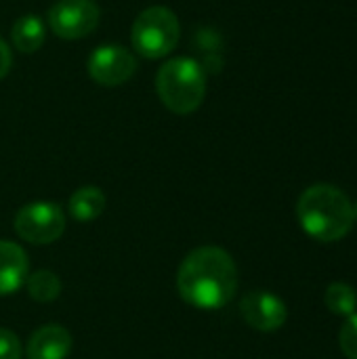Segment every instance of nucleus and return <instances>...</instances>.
Listing matches in <instances>:
<instances>
[{
	"instance_id": "1",
	"label": "nucleus",
	"mask_w": 357,
	"mask_h": 359,
	"mask_svg": "<svg viewBox=\"0 0 357 359\" xmlns=\"http://www.w3.org/2000/svg\"><path fill=\"white\" fill-rule=\"evenodd\" d=\"M181 299L204 311H215L231 303L238 290V267L231 255L219 246L191 250L177 273Z\"/></svg>"
},
{
	"instance_id": "2",
	"label": "nucleus",
	"mask_w": 357,
	"mask_h": 359,
	"mask_svg": "<svg viewBox=\"0 0 357 359\" xmlns=\"http://www.w3.org/2000/svg\"><path fill=\"white\" fill-rule=\"evenodd\" d=\"M297 217L307 236L318 242H339L353 227V204L335 185L307 187L297 204Z\"/></svg>"
},
{
	"instance_id": "3",
	"label": "nucleus",
	"mask_w": 357,
	"mask_h": 359,
	"mask_svg": "<svg viewBox=\"0 0 357 359\" xmlns=\"http://www.w3.org/2000/svg\"><path fill=\"white\" fill-rule=\"evenodd\" d=\"M156 90L168 111L194 114L206 97V72L194 57H173L160 65Z\"/></svg>"
},
{
	"instance_id": "4",
	"label": "nucleus",
	"mask_w": 357,
	"mask_h": 359,
	"mask_svg": "<svg viewBox=\"0 0 357 359\" xmlns=\"http://www.w3.org/2000/svg\"><path fill=\"white\" fill-rule=\"evenodd\" d=\"M181 38V25L173 8L168 6H147L137 15L130 29V44L137 55L145 59L168 57Z\"/></svg>"
},
{
	"instance_id": "5",
	"label": "nucleus",
	"mask_w": 357,
	"mask_h": 359,
	"mask_svg": "<svg viewBox=\"0 0 357 359\" xmlns=\"http://www.w3.org/2000/svg\"><path fill=\"white\" fill-rule=\"evenodd\" d=\"M15 231L29 244H53L65 231V212L55 202H32L15 215Z\"/></svg>"
},
{
	"instance_id": "6",
	"label": "nucleus",
	"mask_w": 357,
	"mask_h": 359,
	"mask_svg": "<svg viewBox=\"0 0 357 359\" xmlns=\"http://www.w3.org/2000/svg\"><path fill=\"white\" fill-rule=\"evenodd\" d=\"M101 19L95 0H57L48 8V25L63 40H80L90 36Z\"/></svg>"
},
{
	"instance_id": "7",
	"label": "nucleus",
	"mask_w": 357,
	"mask_h": 359,
	"mask_svg": "<svg viewBox=\"0 0 357 359\" xmlns=\"http://www.w3.org/2000/svg\"><path fill=\"white\" fill-rule=\"evenodd\" d=\"M88 76L101 86H120L128 82L137 72L135 55L120 44L97 46L86 61Z\"/></svg>"
},
{
	"instance_id": "8",
	"label": "nucleus",
	"mask_w": 357,
	"mask_h": 359,
	"mask_svg": "<svg viewBox=\"0 0 357 359\" xmlns=\"http://www.w3.org/2000/svg\"><path fill=\"white\" fill-rule=\"evenodd\" d=\"M240 313L244 322L259 332H274L286 324L288 309L280 297L269 290H252L242 297Z\"/></svg>"
},
{
	"instance_id": "9",
	"label": "nucleus",
	"mask_w": 357,
	"mask_h": 359,
	"mask_svg": "<svg viewBox=\"0 0 357 359\" xmlns=\"http://www.w3.org/2000/svg\"><path fill=\"white\" fill-rule=\"evenodd\" d=\"M72 334L59 324L38 328L27 341V359H65L72 353Z\"/></svg>"
},
{
	"instance_id": "10",
	"label": "nucleus",
	"mask_w": 357,
	"mask_h": 359,
	"mask_svg": "<svg viewBox=\"0 0 357 359\" xmlns=\"http://www.w3.org/2000/svg\"><path fill=\"white\" fill-rule=\"evenodd\" d=\"M29 276V261L25 250L11 242L0 240V297L17 292Z\"/></svg>"
},
{
	"instance_id": "11",
	"label": "nucleus",
	"mask_w": 357,
	"mask_h": 359,
	"mask_svg": "<svg viewBox=\"0 0 357 359\" xmlns=\"http://www.w3.org/2000/svg\"><path fill=\"white\" fill-rule=\"evenodd\" d=\"M11 38H13V46L19 53H36L38 48H42L46 40V25L40 17L27 13L13 23Z\"/></svg>"
},
{
	"instance_id": "12",
	"label": "nucleus",
	"mask_w": 357,
	"mask_h": 359,
	"mask_svg": "<svg viewBox=\"0 0 357 359\" xmlns=\"http://www.w3.org/2000/svg\"><path fill=\"white\" fill-rule=\"evenodd\" d=\"M67 208L76 221H95L105 210V194L95 185H84L69 196Z\"/></svg>"
},
{
	"instance_id": "13",
	"label": "nucleus",
	"mask_w": 357,
	"mask_h": 359,
	"mask_svg": "<svg viewBox=\"0 0 357 359\" xmlns=\"http://www.w3.org/2000/svg\"><path fill=\"white\" fill-rule=\"evenodd\" d=\"M324 303H326V307H328L330 313L349 318V316L356 313L357 309L356 288L349 286V284H343V282H335V284H330L326 288Z\"/></svg>"
},
{
	"instance_id": "14",
	"label": "nucleus",
	"mask_w": 357,
	"mask_h": 359,
	"mask_svg": "<svg viewBox=\"0 0 357 359\" xmlns=\"http://www.w3.org/2000/svg\"><path fill=\"white\" fill-rule=\"evenodd\" d=\"M25 288L29 297L38 303H50L61 294V280L46 269H40L36 273H29L25 280Z\"/></svg>"
},
{
	"instance_id": "15",
	"label": "nucleus",
	"mask_w": 357,
	"mask_h": 359,
	"mask_svg": "<svg viewBox=\"0 0 357 359\" xmlns=\"http://www.w3.org/2000/svg\"><path fill=\"white\" fill-rule=\"evenodd\" d=\"M341 351L347 359H357V313L349 316L339 334Z\"/></svg>"
},
{
	"instance_id": "16",
	"label": "nucleus",
	"mask_w": 357,
	"mask_h": 359,
	"mask_svg": "<svg viewBox=\"0 0 357 359\" xmlns=\"http://www.w3.org/2000/svg\"><path fill=\"white\" fill-rule=\"evenodd\" d=\"M221 44H223V38H221V34L217 29H213V27H200L196 32V46L200 50H204V55L206 53H219Z\"/></svg>"
},
{
	"instance_id": "17",
	"label": "nucleus",
	"mask_w": 357,
	"mask_h": 359,
	"mask_svg": "<svg viewBox=\"0 0 357 359\" xmlns=\"http://www.w3.org/2000/svg\"><path fill=\"white\" fill-rule=\"evenodd\" d=\"M21 343L15 332L0 328V359H21Z\"/></svg>"
},
{
	"instance_id": "18",
	"label": "nucleus",
	"mask_w": 357,
	"mask_h": 359,
	"mask_svg": "<svg viewBox=\"0 0 357 359\" xmlns=\"http://www.w3.org/2000/svg\"><path fill=\"white\" fill-rule=\"evenodd\" d=\"M200 65H202V69H204L206 74H208V72L217 74V72L223 69V57H221L219 53H206V55L202 57Z\"/></svg>"
},
{
	"instance_id": "19",
	"label": "nucleus",
	"mask_w": 357,
	"mask_h": 359,
	"mask_svg": "<svg viewBox=\"0 0 357 359\" xmlns=\"http://www.w3.org/2000/svg\"><path fill=\"white\" fill-rule=\"evenodd\" d=\"M11 65H13V53L8 44L0 38V80L11 72Z\"/></svg>"
},
{
	"instance_id": "20",
	"label": "nucleus",
	"mask_w": 357,
	"mask_h": 359,
	"mask_svg": "<svg viewBox=\"0 0 357 359\" xmlns=\"http://www.w3.org/2000/svg\"><path fill=\"white\" fill-rule=\"evenodd\" d=\"M353 221H357V202L353 204Z\"/></svg>"
}]
</instances>
